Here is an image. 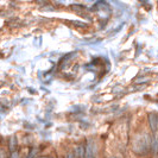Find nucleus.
Here are the masks:
<instances>
[{"mask_svg": "<svg viewBox=\"0 0 158 158\" xmlns=\"http://www.w3.org/2000/svg\"><path fill=\"white\" fill-rule=\"evenodd\" d=\"M149 119H150V124H151V127H152V131H156L157 125H158L157 114H150V115H149Z\"/></svg>", "mask_w": 158, "mask_h": 158, "instance_id": "nucleus-1", "label": "nucleus"}, {"mask_svg": "<svg viewBox=\"0 0 158 158\" xmlns=\"http://www.w3.org/2000/svg\"><path fill=\"white\" fill-rule=\"evenodd\" d=\"M77 150H79V153H77V155H79V156H81V157H82V156H83V153H82V152H83V148L81 146V148H79V149H77Z\"/></svg>", "mask_w": 158, "mask_h": 158, "instance_id": "nucleus-2", "label": "nucleus"}]
</instances>
